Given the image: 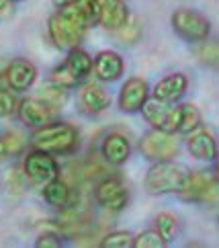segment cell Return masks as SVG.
Returning <instances> with one entry per match:
<instances>
[{
    "mask_svg": "<svg viewBox=\"0 0 219 248\" xmlns=\"http://www.w3.org/2000/svg\"><path fill=\"white\" fill-rule=\"evenodd\" d=\"M88 27H90L88 16H86V13L78 4L59 6V11L51 15L47 21L49 39L54 41V46L58 49H64V51H70L80 46Z\"/></svg>",
    "mask_w": 219,
    "mask_h": 248,
    "instance_id": "obj_1",
    "label": "cell"
},
{
    "mask_svg": "<svg viewBox=\"0 0 219 248\" xmlns=\"http://www.w3.org/2000/svg\"><path fill=\"white\" fill-rule=\"evenodd\" d=\"M31 144L35 150L49 154H72L80 146V134L68 121H51L33 131Z\"/></svg>",
    "mask_w": 219,
    "mask_h": 248,
    "instance_id": "obj_2",
    "label": "cell"
},
{
    "mask_svg": "<svg viewBox=\"0 0 219 248\" xmlns=\"http://www.w3.org/2000/svg\"><path fill=\"white\" fill-rule=\"evenodd\" d=\"M187 170L172 160L154 162L146 172V191L150 195H166V193H178L185 185Z\"/></svg>",
    "mask_w": 219,
    "mask_h": 248,
    "instance_id": "obj_3",
    "label": "cell"
},
{
    "mask_svg": "<svg viewBox=\"0 0 219 248\" xmlns=\"http://www.w3.org/2000/svg\"><path fill=\"white\" fill-rule=\"evenodd\" d=\"M170 23L174 33L190 43L205 41L209 37V33H211V23L207 21V16H203L197 11H190V8H178L172 15Z\"/></svg>",
    "mask_w": 219,
    "mask_h": 248,
    "instance_id": "obj_4",
    "label": "cell"
},
{
    "mask_svg": "<svg viewBox=\"0 0 219 248\" xmlns=\"http://www.w3.org/2000/svg\"><path fill=\"white\" fill-rule=\"evenodd\" d=\"M182 201L189 203H205L219 197V181L213 174H207L203 170L187 172V179L182 189L178 191Z\"/></svg>",
    "mask_w": 219,
    "mask_h": 248,
    "instance_id": "obj_5",
    "label": "cell"
},
{
    "mask_svg": "<svg viewBox=\"0 0 219 248\" xmlns=\"http://www.w3.org/2000/svg\"><path fill=\"white\" fill-rule=\"evenodd\" d=\"M178 140L174 134L164 129H152L142 138L139 141V150L142 154L152 162H162V160H172L178 154Z\"/></svg>",
    "mask_w": 219,
    "mask_h": 248,
    "instance_id": "obj_6",
    "label": "cell"
},
{
    "mask_svg": "<svg viewBox=\"0 0 219 248\" xmlns=\"http://www.w3.org/2000/svg\"><path fill=\"white\" fill-rule=\"evenodd\" d=\"M142 115L154 129H164V131H170V134H178L180 105L172 107L170 103H162L158 99H147L146 105L142 107Z\"/></svg>",
    "mask_w": 219,
    "mask_h": 248,
    "instance_id": "obj_7",
    "label": "cell"
},
{
    "mask_svg": "<svg viewBox=\"0 0 219 248\" xmlns=\"http://www.w3.org/2000/svg\"><path fill=\"white\" fill-rule=\"evenodd\" d=\"M23 172L33 183L47 185L49 181L59 179V164L54 158V154L43 152V150H33V152L25 156Z\"/></svg>",
    "mask_w": 219,
    "mask_h": 248,
    "instance_id": "obj_8",
    "label": "cell"
},
{
    "mask_svg": "<svg viewBox=\"0 0 219 248\" xmlns=\"http://www.w3.org/2000/svg\"><path fill=\"white\" fill-rule=\"evenodd\" d=\"M94 201L109 211H121L127 207L129 191L117 176H104L94 185Z\"/></svg>",
    "mask_w": 219,
    "mask_h": 248,
    "instance_id": "obj_9",
    "label": "cell"
},
{
    "mask_svg": "<svg viewBox=\"0 0 219 248\" xmlns=\"http://www.w3.org/2000/svg\"><path fill=\"white\" fill-rule=\"evenodd\" d=\"M56 111L58 109H54L49 103L39 99V96H29V99L21 101L19 111H16V113H19L21 121L27 127L39 129L43 125H47V123L56 121Z\"/></svg>",
    "mask_w": 219,
    "mask_h": 248,
    "instance_id": "obj_10",
    "label": "cell"
},
{
    "mask_svg": "<svg viewBox=\"0 0 219 248\" xmlns=\"http://www.w3.org/2000/svg\"><path fill=\"white\" fill-rule=\"evenodd\" d=\"M150 88L144 78H129V80L121 86L119 93V109L123 113H137L147 101Z\"/></svg>",
    "mask_w": 219,
    "mask_h": 248,
    "instance_id": "obj_11",
    "label": "cell"
},
{
    "mask_svg": "<svg viewBox=\"0 0 219 248\" xmlns=\"http://www.w3.org/2000/svg\"><path fill=\"white\" fill-rule=\"evenodd\" d=\"M4 78H6L8 88H13L15 93H23V91H29V88L33 86L35 78H37V70H35V66L29 60L16 58L8 64Z\"/></svg>",
    "mask_w": 219,
    "mask_h": 248,
    "instance_id": "obj_12",
    "label": "cell"
},
{
    "mask_svg": "<svg viewBox=\"0 0 219 248\" xmlns=\"http://www.w3.org/2000/svg\"><path fill=\"white\" fill-rule=\"evenodd\" d=\"M111 105V96L107 94L102 86L94 82H86L80 91H78V109L84 115H99Z\"/></svg>",
    "mask_w": 219,
    "mask_h": 248,
    "instance_id": "obj_13",
    "label": "cell"
},
{
    "mask_svg": "<svg viewBox=\"0 0 219 248\" xmlns=\"http://www.w3.org/2000/svg\"><path fill=\"white\" fill-rule=\"evenodd\" d=\"M123 70H125L123 58H121L117 51H109V49L101 51V54L94 58V64H92V72L101 82L119 80V78L123 76Z\"/></svg>",
    "mask_w": 219,
    "mask_h": 248,
    "instance_id": "obj_14",
    "label": "cell"
},
{
    "mask_svg": "<svg viewBox=\"0 0 219 248\" xmlns=\"http://www.w3.org/2000/svg\"><path fill=\"white\" fill-rule=\"evenodd\" d=\"M187 150L190 152L192 158H197V160L213 162L215 156H217V141L207 129L199 127L187 136Z\"/></svg>",
    "mask_w": 219,
    "mask_h": 248,
    "instance_id": "obj_15",
    "label": "cell"
},
{
    "mask_svg": "<svg viewBox=\"0 0 219 248\" xmlns=\"http://www.w3.org/2000/svg\"><path fill=\"white\" fill-rule=\"evenodd\" d=\"M187 88H189L187 76L182 74V72H174V74L164 76L162 80L154 86V91H152V93H154V99L162 101V103H170V105H174L176 101L182 99V94L187 93Z\"/></svg>",
    "mask_w": 219,
    "mask_h": 248,
    "instance_id": "obj_16",
    "label": "cell"
},
{
    "mask_svg": "<svg viewBox=\"0 0 219 248\" xmlns=\"http://www.w3.org/2000/svg\"><path fill=\"white\" fill-rule=\"evenodd\" d=\"M101 13H99V25L107 31H117L129 21V11L125 6V0H99Z\"/></svg>",
    "mask_w": 219,
    "mask_h": 248,
    "instance_id": "obj_17",
    "label": "cell"
},
{
    "mask_svg": "<svg viewBox=\"0 0 219 248\" xmlns=\"http://www.w3.org/2000/svg\"><path fill=\"white\" fill-rule=\"evenodd\" d=\"M101 154L104 158V162H109L113 166H121V164H125L129 160V156H131V144H129V140L123 134H117V131H113V134H109L107 138L102 140Z\"/></svg>",
    "mask_w": 219,
    "mask_h": 248,
    "instance_id": "obj_18",
    "label": "cell"
},
{
    "mask_svg": "<svg viewBox=\"0 0 219 248\" xmlns=\"http://www.w3.org/2000/svg\"><path fill=\"white\" fill-rule=\"evenodd\" d=\"M43 199H45L51 207L64 209L68 205H72L74 201H78V195L70 189V185L62 179H54L47 185H43Z\"/></svg>",
    "mask_w": 219,
    "mask_h": 248,
    "instance_id": "obj_19",
    "label": "cell"
},
{
    "mask_svg": "<svg viewBox=\"0 0 219 248\" xmlns=\"http://www.w3.org/2000/svg\"><path fill=\"white\" fill-rule=\"evenodd\" d=\"M66 68L72 72L74 76H76V80L78 82H84L86 78L90 76V72H92V58L86 54L84 49H80V47H74V49H70L68 51V58H66Z\"/></svg>",
    "mask_w": 219,
    "mask_h": 248,
    "instance_id": "obj_20",
    "label": "cell"
},
{
    "mask_svg": "<svg viewBox=\"0 0 219 248\" xmlns=\"http://www.w3.org/2000/svg\"><path fill=\"white\" fill-rule=\"evenodd\" d=\"M195 56L203 66L219 70V39L217 41H201L195 49Z\"/></svg>",
    "mask_w": 219,
    "mask_h": 248,
    "instance_id": "obj_21",
    "label": "cell"
},
{
    "mask_svg": "<svg viewBox=\"0 0 219 248\" xmlns=\"http://www.w3.org/2000/svg\"><path fill=\"white\" fill-rule=\"evenodd\" d=\"M201 127V111L190 103L180 105V125H178V134L189 136L190 131H195Z\"/></svg>",
    "mask_w": 219,
    "mask_h": 248,
    "instance_id": "obj_22",
    "label": "cell"
},
{
    "mask_svg": "<svg viewBox=\"0 0 219 248\" xmlns=\"http://www.w3.org/2000/svg\"><path fill=\"white\" fill-rule=\"evenodd\" d=\"M154 224H156V230L160 232V236L164 238L166 242H170L178 232V219H176V216L168 214V211L158 214L156 219H154Z\"/></svg>",
    "mask_w": 219,
    "mask_h": 248,
    "instance_id": "obj_23",
    "label": "cell"
},
{
    "mask_svg": "<svg viewBox=\"0 0 219 248\" xmlns=\"http://www.w3.org/2000/svg\"><path fill=\"white\" fill-rule=\"evenodd\" d=\"M113 37H115L119 43H127V46H131V43H135L139 37H142V25H139V21L135 19V16H129V21L123 25L121 29L113 31Z\"/></svg>",
    "mask_w": 219,
    "mask_h": 248,
    "instance_id": "obj_24",
    "label": "cell"
},
{
    "mask_svg": "<svg viewBox=\"0 0 219 248\" xmlns=\"http://www.w3.org/2000/svg\"><path fill=\"white\" fill-rule=\"evenodd\" d=\"M39 99H43L45 103H49L54 109H62L66 101H68V94H66V88L62 86H56V84H49L45 88H41L39 91Z\"/></svg>",
    "mask_w": 219,
    "mask_h": 248,
    "instance_id": "obj_25",
    "label": "cell"
},
{
    "mask_svg": "<svg viewBox=\"0 0 219 248\" xmlns=\"http://www.w3.org/2000/svg\"><path fill=\"white\" fill-rule=\"evenodd\" d=\"M49 82H51V84H56V86H62V88H66V91H68V88H76L78 84H80V82L76 80V76L66 68V64L56 66L54 70H51Z\"/></svg>",
    "mask_w": 219,
    "mask_h": 248,
    "instance_id": "obj_26",
    "label": "cell"
},
{
    "mask_svg": "<svg viewBox=\"0 0 219 248\" xmlns=\"http://www.w3.org/2000/svg\"><path fill=\"white\" fill-rule=\"evenodd\" d=\"M21 101L16 99L13 88H0V117H11L19 111Z\"/></svg>",
    "mask_w": 219,
    "mask_h": 248,
    "instance_id": "obj_27",
    "label": "cell"
},
{
    "mask_svg": "<svg viewBox=\"0 0 219 248\" xmlns=\"http://www.w3.org/2000/svg\"><path fill=\"white\" fill-rule=\"evenodd\" d=\"M166 244H168V242H166L164 238L160 236L158 230H146V232L137 234L133 238V246L135 248H162Z\"/></svg>",
    "mask_w": 219,
    "mask_h": 248,
    "instance_id": "obj_28",
    "label": "cell"
},
{
    "mask_svg": "<svg viewBox=\"0 0 219 248\" xmlns=\"http://www.w3.org/2000/svg\"><path fill=\"white\" fill-rule=\"evenodd\" d=\"M133 238L129 232H111L101 240V248H131Z\"/></svg>",
    "mask_w": 219,
    "mask_h": 248,
    "instance_id": "obj_29",
    "label": "cell"
},
{
    "mask_svg": "<svg viewBox=\"0 0 219 248\" xmlns=\"http://www.w3.org/2000/svg\"><path fill=\"white\" fill-rule=\"evenodd\" d=\"M2 140H4V144H6V148H8V154H11V156H16V154L23 152V148H25V138L19 134V131H8V134H6Z\"/></svg>",
    "mask_w": 219,
    "mask_h": 248,
    "instance_id": "obj_30",
    "label": "cell"
},
{
    "mask_svg": "<svg viewBox=\"0 0 219 248\" xmlns=\"http://www.w3.org/2000/svg\"><path fill=\"white\" fill-rule=\"evenodd\" d=\"M37 248H59L62 246V240H59V236L56 234H43L39 236V240L35 242Z\"/></svg>",
    "mask_w": 219,
    "mask_h": 248,
    "instance_id": "obj_31",
    "label": "cell"
},
{
    "mask_svg": "<svg viewBox=\"0 0 219 248\" xmlns=\"http://www.w3.org/2000/svg\"><path fill=\"white\" fill-rule=\"evenodd\" d=\"M6 183H8V187H15L13 191H21V189H25V185H23V176H21L19 172H16V170H13L11 174H8Z\"/></svg>",
    "mask_w": 219,
    "mask_h": 248,
    "instance_id": "obj_32",
    "label": "cell"
},
{
    "mask_svg": "<svg viewBox=\"0 0 219 248\" xmlns=\"http://www.w3.org/2000/svg\"><path fill=\"white\" fill-rule=\"evenodd\" d=\"M8 156H11V154H8V148L4 144V140H0V162H4Z\"/></svg>",
    "mask_w": 219,
    "mask_h": 248,
    "instance_id": "obj_33",
    "label": "cell"
},
{
    "mask_svg": "<svg viewBox=\"0 0 219 248\" xmlns=\"http://www.w3.org/2000/svg\"><path fill=\"white\" fill-rule=\"evenodd\" d=\"M11 13V0H0V15Z\"/></svg>",
    "mask_w": 219,
    "mask_h": 248,
    "instance_id": "obj_34",
    "label": "cell"
},
{
    "mask_svg": "<svg viewBox=\"0 0 219 248\" xmlns=\"http://www.w3.org/2000/svg\"><path fill=\"white\" fill-rule=\"evenodd\" d=\"M213 176L219 181V154L215 156V160H213Z\"/></svg>",
    "mask_w": 219,
    "mask_h": 248,
    "instance_id": "obj_35",
    "label": "cell"
},
{
    "mask_svg": "<svg viewBox=\"0 0 219 248\" xmlns=\"http://www.w3.org/2000/svg\"><path fill=\"white\" fill-rule=\"evenodd\" d=\"M78 0H56L58 6H70V4H76Z\"/></svg>",
    "mask_w": 219,
    "mask_h": 248,
    "instance_id": "obj_36",
    "label": "cell"
}]
</instances>
